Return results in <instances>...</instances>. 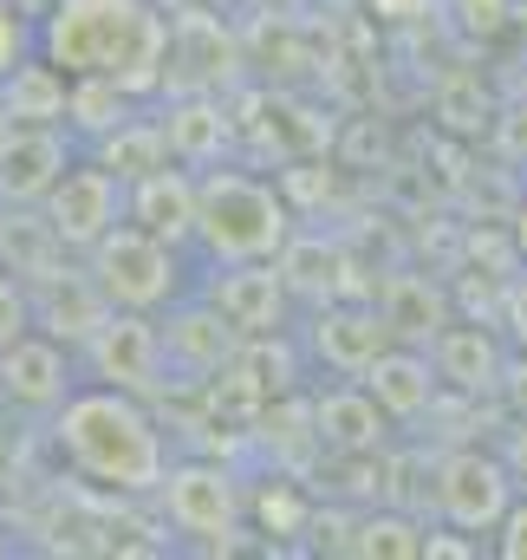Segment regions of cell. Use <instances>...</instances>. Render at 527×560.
<instances>
[{
    "label": "cell",
    "mask_w": 527,
    "mask_h": 560,
    "mask_svg": "<svg viewBox=\"0 0 527 560\" xmlns=\"http://www.w3.org/2000/svg\"><path fill=\"white\" fill-rule=\"evenodd\" d=\"M52 450L59 463L85 482V489H112V495H156L169 476V443L150 418V398L125 385H98L85 378L52 418Z\"/></svg>",
    "instance_id": "cell-1"
},
{
    "label": "cell",
    "mask_w": 527,
    "mask_h": 560,
    "mask_svg": "<svg viewBox=\"0 0 527 560\" xmlns=\"http://www.w3.org/2000/svg\"><path fill=\"white\" fill-rule=\"evenodd\" d=\"M39 52L66 79H112L150 98L169 66V20L156 0H52L39 13Z\"/></svg>",
    "instance_id": "cell-2"
},
{
    "label": "cell",
    "mask_w": 527,
    "mask_h": 560,
    "mask_svg": "<svg viewBox=\"0 0 527 560\" xmlns=\"http://www.w3.org/2000/svg\"><path fill=\"white\" fill-rule=\"evenodd\" d=\"M300 235V209L280 183L235 163L202 170V202H196V255L202 268H235V261H280L286 242Z\"/></svg>",
    "instance_id": "cell-3"
},
{
    "label": "cell",
    "mask_w": 527,
    "mask_h": 560,
    "mask_svg": "<svg viewBox=\"0 0 527 560\" xmlns=\"http://www.w3.org/2000/svg\"><path fill=\"white\" fill-rule=\"evenodd\" d=\"M85 268L98 280V293L125 313H169L183 293L202 287V255L150 235L143 222H118L98 248H85Z\"/></svg>",
    "instance_id": "cell-4"
},
{
    "label": "cell",
    "mask_w": 527,
    "mask_h": 560,
    "mask_svg": "<svg viewBox=\"0 0 527 560\" xmlns=\"http://www.w3.org/2000/svg\"><path fill=\"white\" fill-rule=\"evenodd\" d=\"M515 495H522V482L508 476V463H502L495 443H462V450H443L436 456V495L430 502H436V522L449 535L489 541Z\"/></svg>",
    "instance_id": "cell-5"
},
{
    "label": "cell",
    "mask_w": 527,
    "mask_h": 560,
    "mask_svg": "<svg viewBox=\"0 0 527 560\" xmlns=\"http://www.w3.org/2000/svg\"><path fill=\"white\" fill-rule=\"evenodd\" d=\"M46 229L59 248H98L118 222H131V183L105 163V156H72V170L52 183V196L39 202Z\"/></svg>",
    "instance_id": "cell-6"
},
{
    "label": "cell",
    "mask_w": 527,
    "mask_h": 560,
    "mask_svg": "<svg viewBox=\"0 0 527 560\" xmlns=\"http://www.w3.org/2000/svg\"><path fill=\"white\" fill-rule=\"evenodd\" d=\"M79 365L85 378L98 385H125V392H143V398H163L169 392V352H163V319L156 313H125L112 306L92 339L79 346Z\"/></svg>",
    "instance_id": "cell-7"
},
{
    "label": "cell",
    "mask_w": 527,
    "mask_h": 560,
    "mask_svg": "<svg viewBox=\"0 0 527 560\" xmlns=\"http://www.w3.org/2000/svg\"><path fill=\"white\" fill-rule=\"evenodd\" d=\"M163 515H169V528L183 535V541H196V548H222L235 528H242V515H248V495H242V476L235 469H222V463H209V456H189V463H169V476H163Z\"/></svg>",
    "instance_id": "cell-8"
},
{
    "label": "cell",
    "mask_w": 527,
    "mask_h": 560,
    "mask_svg": "<svg viewBox=\"0 0 527 560\" xmlns=\"http://www.w3.org/2000/svg\"><path fill=\"white\" fill-rule=\"evenodd\" d=\"M300 346H306L313 372L365 378L372 359H378L385 346H397V332H391V319H385L378 300H352V293H339V300H319V306H313V319L300 326Z\"/></svg>",
    "instance_id": "cell-9"
},
{
    "label": "cell",
    "mask_w": 527,
    "mask_h": 560,
    "mask_svg": "<svg viewBox=\"0 0 527 560\" xmlns=\"http://www.w3.org/2000/svg\"><path fill=\"white\" fill-rule=\"evenodd\" d=\"M163 319V352H169V392H183V385H209L248 339H242V326L196 287V293H183L169 313H156Z\"/></svg>",
    "instance_id": "cell-10"
},
{
    "label": "cell",
    "mask_w": 527,
    "mask_h": 560,
    "mask_svg": "<svg viewBox=\"0 0 527 560\" xmlns=\"http://www.w3.org/2000/svg\"><path fill=\"white\" fill-rule=\"evenodd\" d=\"M79 385H85L79 346H66V339L46 332V326H33L20 346L0 352V398H7L13 411H39V418H52Z\"/></svg>",
    "instance_id": "cell-11"
},
{
    "label": "cell",
    "mask_w": 527,
    "mask_h": 560,
    "mask_svg": "<svg viewBox=\"0 0 527 560\" xmlns=\"http://www.w3.org/2000/svg\"><path fill=\"white\" fill-rule=\"evenodd\" d=\"M202 293L242 326V339L286 332L293 326V287L280 275V261H235V268H202Z\"/></svg>",
    "instance_id": "cell-12"
},
{
    "label": "cell",
    "mask_w": 527,
    "mask_h": 560,
    "mask_svg": "<svg viewBox=\"0 0 527 560\" xmlns=\"http://www.w3.org/2000/svg\"><path fill=\"white\" fill-rule=\"evenodd\" d=\"M508 352H515L508 332L482 326V319H449L436 332V346H430V359H436V372H443V385L456 398H495L502 372H508Z\"/></svg>",
    "instance_id": "cell-13"
},
{
    "label": "cell",
    "mask_w": 527,
    "mask_h": 560,
    "mask_svg": "<svg viewBox=\"0 0 527 560\" xmlns=\"http://www.w3.org/2000/svg\"><path fill=\"white\" fill-rule=\"evenodd\" d=\"M66 170H72L66 125H13L0 138V202H13V209L46 202Z\"/></svg>",
    "instance_id": "cell-14"
},
{
    "label": "cell",
    "mask_w": 527,
    "mask_h": 560,
    "mask_svg": "<svg viewBox=\"0 0 527 560\" xmlns=\"http://www.w3.org/2000/svg\"><path fill=\"white\" fill-rule=\"evenodd\" d=\"M313 430H319L326 456H372V450H385L391 418L365 392V378H339V385H319L313 392Z\"/></svg>",
    "instance_id": "cell-15"
},
{
    "label": "cell",
    "mask_w": 527,
    "mask_h": 560,
    "mask_svg": "<svg viewBox=\"0 0 527 560\" xmlns=\"http://www.w3.org/2000/svg\"><path fill=\"white\" fill-rule=\"evenodd\" d=\"M365 392L385 405V418H391V423H423L449 385H443V372H436L430 346H403V339H397V346H385V352L372 359Z\"/></svg>",
    "instance_id": "cell-16"
},
{
    "label": "cell",
    "mask_w": 527,
    "mask_h": 560,
    "mask_svg": "<svg viewBox=\"0 0 527 560\" xmlns=\"http://www.w3.org/2000/svg\"><path fill=\"white\" fill-rule=\"evenodd\" d=\"M196 202H202V176L189 163H176V156L131 176V222H143L163 242L196 248Z\"/></svg>",
    "instance_id": "cell-17"
},
{
    "label": "cell",
    "mask_w": 527,
    "mask_h": 560,
    "mask_svg": "<svg viewBox=\"0 0 527 560\" xmlns=\"http://www.w3.org/2000/svg\"><path fill=\"white\" fill-rule=\"evenodd\" d=\"M372 300L385 306V319H391V332L403 346H436V332L456 319V313H449V293L430 275H385Z\"/></svg>",
    "instance_id": "cell-18"
},
{
    "label": "cell",
    "mask_w": 527,
    "mask_h": 560,
    "mask_svg": "<svg viewBox=\"0 0 527 560\" xmlns=\"http://www.w3.org/2000/svg\"><path fill=\"white\" fill-rule=\"evenodd\" d=\"M66 105H72V79H66L46 52H33L26 66H13V72L0 79V112H7V125H66Z\"/></svg>",
    "instance_id": "cell-19"
},
{
    "label": "cell",
    "mask_w": 527,
    "mask_h": 560,
    "mask_svg": "<svg viewBox=\"0 0 527 560\" xmlns=\"http://www.w3.org/2000/svg\"><path fill=\"white\" fill-rule=\"evenodd\" d=\"M156 125H163V138H169V156H176V163H189V170L222 163V143H229V112H222V105H209V98H183V105H169Z\"/></svg>",
    "instance_id": "cell-20"
},
{
    "label": "cell",
    "mask_w": 527,
    "mask_h": 560,
    "mask_svg": "<svg viewBox=\"0 0 527 560\" xmlns=\"http://www.w3.org/2000/svg\"><path fill=\"white\" fill-rule=\"evenodd\" d=\"M346 555H365V560H417V555H430V528H423L417 515H403L397 502H385V509H365V515H352V541H346Z\"/></svg>",
    "instance_id": "cell-21"
},
{
    "label": "cell",
    "mask_w": 527,
    "mask_h": 560,
    "mask_svg": "<svg viewBox=\"0 0 527 560\" xmlns=\"http://www.w3.org/2000/svg\"><path fill=\"white\" fill-rule=\"evenodd\" d=\"M125 183L131 176H143V170H156V163H169V138H163V125L156 118H131V125H118L112 138H105V150H98Z\"/></svg>",
    "instance_id": "cell-22"
},
{
    "label": "cell",
    "mask_w": 527,
    "mask_h": 560,
    "mask_svg": "<svg viewBox=\"0 0 527 560\" xmlns=\"http://www.w3.org/2000/svg\"><path fill=\"white\" fill-rule=\"evenodd\" d=\"M248 509H255V522H261L267 535H306V528H313V502H306L300 482H286V476H273Z\"/></svg>",
    "instance_id": "cell-23"
},
{
    "label": "cell",
    "mask_w": 527,
    "mask_h": 560,
    "mask_svg": "<svg viewBox=\"0 0 527 560\" xmlns=\"http://www.w3.org/2000/svg\"><path fill=\"white\" fill-rule=\"evenodd\" d=\"M33 52H39V13H26L20 0H0V79Z\"/></svg>",
    "instance_id": "cell-24"
},
{
    "label": "cell",
    "mask_w": 527,
    "mask_h": 560,
    "mask_svg": "<svg viewBox=\"0 0 527 560\" xmlns=\"http://www.w3.org/2000/svg\"><path fill=\"white\" fill-rule=\"evenodd\" d=\"M33 326H39V313H33V287L20 280V268H13V275H0V352L20 346Z\"/></svg>",
    "instance_id": "cell-25"
},
{
    "label": "cell",
    "mask_w": 527,
    "mask_h": 560,
    "mask_svg": "<svg viewBox=\"0 0 527 560\" xmlns=\"http://www.w3.org/2000/svg\"><path fill=\"white\" fill-rule=\"evenodd\" d=\"M489 555L502 560H527V489L508 502V515L495 522V535H489Z\"/></svg>",
    "instance_id": "cell-26"
},
{
    "label": "cell",
    "mask_w": 527,
    "mask_h": 560,
    "mask_svg": "<svg viewBox=\"0 0 527 560\" xmlns=\"http://www.w3.org/2000/svg\"><path fill=\"white\" fill-rule=\"evenodd\" d=\"M502 332H508V346L527 352V268H515L502 287Z\"/></svg>",
    "instance_id": "cell-27"
},
{
    "label": "cell",
    "mask_w": 527,
    "mask_h": 560,
    "mask_svg": "<svg viewBox=\"0 0 527 560\" xmlns=\"http://www.w3.org/2000/svg\"><path fill=\"white\" fill-rule=\"evenodd\" d=\"M495 405H502L508 418H527V352H522V346L508 352V372H502V392H495Z\"/></svg>",
    "instance_id": "cell-28"
},
{
    "label": "cell",
    "mask_w": 527,
    "mask_h": 560,
    "mask_svg": "<svg viewBox=\"0 0 527 560\" xmlns=\"http://www.w3.org/2000/svg\"><path fill=\"white\" fill-rule=\"evenodd\" d=\"M495 450H502V463H508V476L527 489V418H508V430L495 436Z\"/></svg>",
    "instance_id": "cell-29"
},
{
    "label": "cell",
    "mask_w": 527,
    "mask_h": 560,
    "mask_svg": "<svg viewBox=\"0 0 527 560\" xmlns=\"http://www.w3.org/2000/svg\"><path fill=\"white\" fill-rule=\"evenodd\" d=\"M495 125H502V150H508V163H527V105L502 112Z\"/></svg>",
    "instance_id": "cell-30"
},
{
    "label": "cell",
    "mask_w": 527,
    "mask_h": 560,
    "mask_svg": "<svg viewBox=\"0 0 527 560\" xmlns=\"http://www.w3.org/2000/svg\"><path fill=\"white\" fill-rule=\"evenodd\" d=\"M508 248L522 255V268H527V196L515 202V215H508Z\"/></svg>",
    "instance_id": "cell-31"
},
{
    "label": "cell",
    "mask_w": 527,
    "mask_h": 560,
    "mask_svg": "<svg viewBox=\"0 0 527 560\" xmlns=\"http://www.w3.org/2000/svg\"><path fill=\"white\" fill-rule=\"evenodd\" d=\"M7 555H20V548H13V535H7V522H0V560Z\"/></svg>",
    "instance_id": "cell-32"
}]
</instances>
